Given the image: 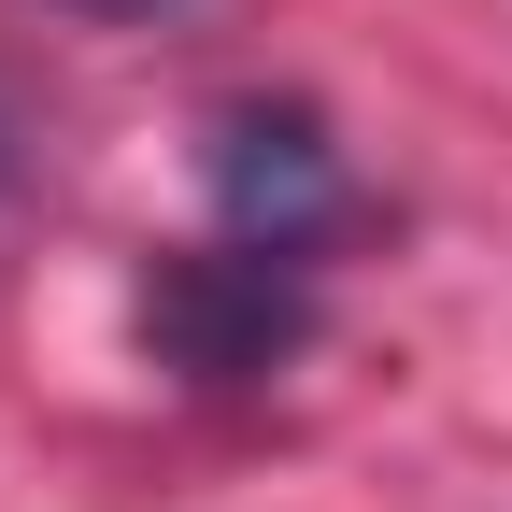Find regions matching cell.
Instances as JSON below:
<instances>
[{
    "label": "cell",
    "mask_w": 512,
    "mask_h": 512,
    "mask_svg": "<svg viewBox=\"0 0 512 512\" xmlns=\"http://www.w3.org/2000/svg\"><path fill=\"white\" fill-rule=\"evenodd\" d=\"M313 342V271L256 242H185L143 271V356L185 384H271Z\"/></svg>",
    "instance_id": "6da1fadb"
},
{
    "label": "cell",
    "mask_w": 512,
    "mask_h": 512,
    "mask_svg": "<svg viewBox=\"0 0 512 512\" xmlns=\"http://www.w3.org/2000/svg\"><path fill=\"white\" fill-rule=\"evenodd\" d=\"M57 15H86V29H157V15H185V0H57Z\"/></svg>",
    "instance_id": "3957f363"
},
{
    "label": "cell",
    "mask_w": 512,
    "mask_h": 512,
    "mask_svg": "<svg viewBox=\"0 0 512 512\" xmlns=\"http://www.w3.org/2000/svg\"><path fill=\"white\" fill-rule=\"evenodd\" d=\"M200 185H214L228 242L299 256V271H313V242L356 214L342 143H328V114H313V100H214V128H200Z\"/></svg>",
    "instance_id": "7a4b0ae2"
}]
</instances>
